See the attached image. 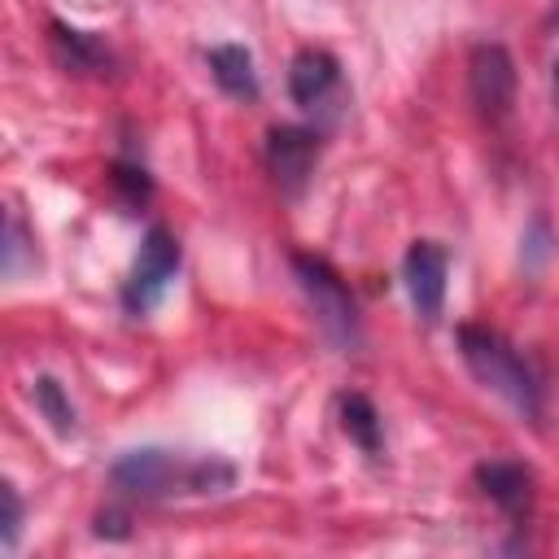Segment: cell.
I'll list each match as a JSON object with an SVG mask.
<instances>
[{"instance_id":"cell-1","label":"cell","mask_w":559,"mask_h":559,"mask_svg":"<svg viewBox=\"0 0 559 559\" xmlns=\"http://www.w3.org/2000/svg\"><path fill=\"white\" fill-rule=\"evenodd\" d=\"M459 354H463L467 371L489 393H498L507 406H515L528 419L542 415V384H537L533 367L524 362V354L502 332H493L485 323H463L459 328Z\"/></svg>"},{"instance_id":"cell-2","label":"cell","mask_w":559,"mask_h":559,"mask_svg":"<svg viewBox=\"0 0 559 559\" xmlns=\"http://www.w3.org/2000/svg\"><path fill=\"white\" fill-rule=\"evenodd\" d=\"M109 480L131 493V498H166L175 489H192V493H214V489H227L236 480V472L218 459H201V463H183L179 454L162 450V445H140V450H127L114 467H109Z\"/></svg>"},{"instance_id":"cell-3","label":"cell","mask_w":559,"mask_h":559,"mask_svg":"<svg viewBox=\"0 0 559 559\" xmlns=\"http://www.w3.org/2000/svg\"><path fill=\"white\" fill-rule=\"evenodd\" d=\"M293 275H297V284H301V293H306V301H310V310H314L319 332H323L336 349H345V354L358 349L362 323H358V306H354L345 280H341L323 258H314V253H293Z\"/></svg>"},{"instance_id":"cell-4","label":"cell","mask_w":559,"mask_h":559,"mask_svg":"<svg viewBox=\"0 0 559 559\" xmlns=\"http://www.w3.org/2000/svg\"><path fill=\"white\" fill-rule=\"evenodd\" d=\"M175 271H179V240L166 227H148V236L140 245V258H135L127 284H122V306L131 314H148L162 301Z\"/></svg>"},{"instance_id":"cell-5","label":"cell","mask_w":559,"mask_h":559,"mask_svg":"<svg viewBox=\"0 0 559 559\" xmlns=\"http://www.w3.org/2000/svg\"><path fill=\"white\" fill-rule=\"evenodd\" d=\"M467 87L472 105L485 122H502L515 105V61L502 44H476L467 52Z\"/></svg>"},{"instance_id":"cell-6","label":"cell","mask_w":559,"mask_h":559,"mask_svg":"<svg viewBox=\"0 0 559 559\" xmlns=\"http://www.w3.org/2000/svg\"><path fill=\"white\" fill-rule=\"evenodd\" d=\"M319 162V131L310 127H271L266 131V170L280 192L301 197Z\"/></svg>"},{"instance_id":"cell-7","label":"cell","mask_w":559,"mask_h":559,"mask_svg":"<svg viewBox=\"0 0 559 559\" xmlns=\"http://www.w3.org/2000/svg\"><path fill=\"white\" fill-rule=\"evenodd\" d=\"M445 275H450V258L437 240H411L406 258H402V280H406V297L415 306V314L424 323L441 319L445 306Z\"/></svg>"},{"instance_id":"cell-8","label":"cell","mask_w":559,"mask_h":559,"mask_svg":"<svg viewBox=\"0 0 559 559\" xmlns=\"http://www.w3.org/2000/svg\"><path fill=\"white\" fill-rule=\"evenodd\" d=\"M476 485L489 502H498L511 520H524L533 511V472L524 463H507V459H489L476 467Z\"/></svg>"},{"instance_id":"cell-9","label":"cell","mask_w":559,"mask_h":559,"mask_svg":"<svg viewBox=\"0 0 559 559\" xmlns=\"http://www.w3.org/2000/svg\"><path fill=\"white\" fill-rule=\"evenodd\" d=\"M341 83V66L328 48H301L288 66V96L301 109H319Z\"/></svg>"},{"instance_id":"cell-10","label":"cell","mask_w":559,"mask_h":559,"mask_svg":"<svg viewBox=\"0 0 559 559\" xmlns=\"http://www.w3.org/2000/svg\"><path fill=\"white\" fill-rule=\"evenodd\" d=\"M48 44H52L57 66H66V70H74V74H100V70L109 66V48H105L96 35L79 31V26L48 22Z\"/></svg>"},{"instance_id":"cell-11","label":"cell","mask_w":559,"mask_h":559,"mask_svg":"<svg viewBox=\"0 0 559 559\" xmlns=\"http://www.w3.org/2000/svg\"><path fill=\"white\" fill-rule=\"evenodd\" d=\"M210 74H214V83L227 92V96H236V100H253L258 96V74H253V57H249V48L245 44H218V48H210Z\"/></svg>"},{"instance_id":"cell-12","label":"cell","mask_w":559,"mask_h":559,"mask_svg":"<svg viewBox=\"0 0 559 559\" xmlns=\"http://www.w3.org/2000/svg\"><path fill=\"white\" fill-rule=\"evenodd\" d=\"M341 428H345V437H349L358 450L380 454V445H384L380 411H376V406H371L362 393H345V397H341Z\"/></svg>"},{"instance_id":"cell-13","label":"cell","mask_w":559,"mask_h":559,"mask_svg":"<svg viewBox=\"0 0 559 559\" xmlns=\"http://www.w3.org/2000/svg\"><path fill=\"white\" fill-rule=\"evenodd\" d=\"M35 406H39V415H44L61 437L74 432V406H70L66 389H61L52 376H39V380H35Z\"/></svg>"},{"instance_id":"cell-14","label":"cell","mask_w":559,"mask_h":559,"mask_svg":"<svg viewBox=\"0 0 559 559\" xmlns=\"http://www.w3.org/2000/svg\"><path fill=\"white\" fill-rule=\"evenodd\" d=\"M0 498H4V528H0V537H4V546H13L17 542V528H22V502H17V489L13 485H4Z\"/></svg>"},{"instance_id":"cell-15","label":"cell","mask_w":559,"mask_h":559,"mask_svg":"<svg viewBox=\"0 0 559 559\" xmlns=\"http://www.w3.org/2000/svg\"><path fill=\"white\" fill-rule=\"evenodd\" d=\"M114 183H122L131 201H144V197H148V179H144V170H135V166H114Z\"/></svg>"},{"instance_id":"cell-16","label":"cell","mask_w":559,"mask_h":559,"mask_svg":"<svg viewBox=\"0 0 559 559\" xmlns=\"http://www.w3.org/2000/svg\"><path fill=\"white\" fill-rule=\"evenodd\" d=\"M96 533L100 537H122L127 533V515L122 511H100L96 515Z\"/></svg>"},{"instance_id":"cell-17","label":"cell","mask_w":559,"mask_h":559,"mask_svg":"<svg viewBox=\"0 0 559 559\" xmlns=\"http://www.w3.org/2000/svg\"><path fill=\"white\" fill-rule=\"evenodd\" d=\"M555 100H559V61H555Z\"/></svg>"}]
</instances>
